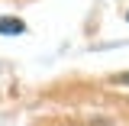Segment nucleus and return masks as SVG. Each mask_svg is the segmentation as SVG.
Returning a JSON list of instances; mask_svg holds the SVG:
<instances>
[{"label": "nucleus", "instance_id": "f257e3e1", "mask_svg": "<svg viewBox=\"0 0 129 126\" xmlns=\"http://www.w3.org/2000/svg\"><path fill=\"white\" fill-rule=\"evenodd\" d=\"M26 32V23L23 19H13V16H3L0 19V36H19Z\"/></svg>", "mask_w": 129, "mask_h": 126}, {"label": "nucleus", "instance_id": "f03ea898", "mask_svg": "<svg viewBox=\"0 0 129 126\" xmlns=\"http://www.w3.org/2000/svg\"><path fill=\"white\" fill-rule=\"evenodd\" d=\"M116 81H123V84H129V71H126V74H119Z\"/></svg>", "mask_w": 129, "mask_h": 126}, {"label": "nucleus", "instance_id": "7ed1b4c3", "mask_svg": "<svg viewBox=\"0 0 129 126\" xmlns=\"http://www.w3.org/2000/svg\"><path fill=\"white\" fill-rule=\"evenodd\" d=\"M126 19H129V13H126Z\"/></svg>", "mask_w": 129, "mask_h": 126}]
</instances>
